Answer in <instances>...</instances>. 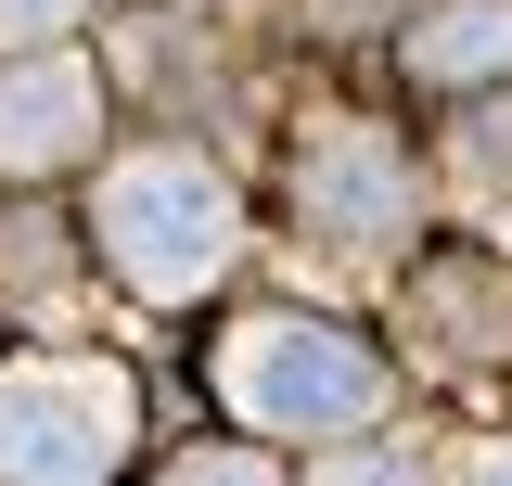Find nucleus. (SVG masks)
Segmentation results:
<instances>
[{"instance_id": "nucleus-9", "label": "nucleus", "mask_w": 512, "mask_h": 486, "mask_svg": "<svg viewBox=\"0 0 512 486\" xmlns=\"http://www.w3.org/2000/svg\"><path fill=\"white\" fill-rule=\"evenodd\" d=\"M77 0H0V39H39V26H64Z\"/></svg>"}, {"instance_id": "nucleus-5", "label": "nucleus", "mask_w": 512, "mask_h": 486, "mask_svg": "<svg viewBox=\"0 0 512 486\" xmlns=\"http://www.w3.org/2000/svg\"><path fill=\"white\" fill-rule=\"evenodd\" d=\"M90 77L77 64H13L0 77V167H64V154H90Z\"/></svg>"}, {"instance_id": "nucleus-4", "label": "nucleus", "mask_w": 512, "mask_h": 486, "mask_svg": "<svg viewBox=\"0 0 512 486\" xmlns=\"http://www.w3.org/2000/svg\"><path fill=\"white\" fill-rule=\"evenodd\" d=\"M410 205H423V180H410V154H397L384 128H333V141H308V231H333V243H397Z\"/></svg>"}, {"instance_id": "nucleus-8", "label": "nucleus", "mask_w": 512, "mask_h": 486, "mask_svg": "<svg viewBox=\"0 0 512 486\" xmlns=\"http://www.w3.org/2000/svg\"><path fill=\"white\" fill-rule=\"evenodd\" d=\"M167 486H269V461H244V448H205V461H180Z\"/></svg>"}, {"instance_id": "nucleus-10", "label": "nucleus", "mask_w": 512, "mask_h": 486, "mask_svg": "<svg viewBox=\"0 0 512 486\" xmlns=\"http://www.w3.org/2000/svg\"><path fill=\"white\" fill-rule=\"evenodd\" d=\"M474 167H512V116H474Z\"/></svg>"}, {"instance_id": "nucleus-6", "label": "nucleus", "mask_w": 512, "mask_h": 486, "mask_svg": "<svg viewBox=\"0 0 512 486\" xmlns=\"http://www.w3.org/2000/svg\"><path fill=\"white\" fill-rule=\"evenodd\" d=\"M410 64L436 90H474V77H512V0H448L410 26Z\"/></svg>"}, {"instance_id": "nucleus-2", "label": "nucleus", "mask_w": 512, "mask_h": 486, "mask_svg": "<svg viewBox=\"0 0 512 486\" xmlns=\"http://www.w3.org/2000/svg\"><path fill=\"white\" fill-rule=\"evenodd\" d=\"M231 397H244L256 423H282V435H333V423H359L384 397V371L359 333H320V320H256L244 346H231Z\"/></svg>"}, {"instance_id": "nucleus-1", "label": "nucleus", "mask_w": 512, "mask_h": 486, "mask_svg": "<svg viewBox=\"0 0 512 486\" xmlns=\"http://www.w3.org/2000/svg\"><path fill=\"white\" fill-rule=\"evenodd\" d=\"M103 256H116L128 295H154V307L205 295V282L231 269V180L192 167V154L116 167V192H103Z\"/></svg>"}, {"instance_id": "nucleus-3", "label": "nucleus", "mask_w": 512, "mask_h": 486, "mask_svg": "<svg viewBox=\"0 0 512 486\" xmlns=\"http://www.w3.org/2000/svg\"><path fill=\"white\" fill-rule=\"evenodd\" d=\"M103 461H116V410L90 384H52V371L0 384V486H103Z\"/></svg>"}, {"instance_id": "nucleus-7", "label": "nucleus", "mask_w": 512, "mask_h": 486, "mask_svg": "<svg viewBox=\"0 0 512 486\" xmlns=\"http://www.w3.org/2000/svg\"><path fill=\"white\" fill-rule=\"evenodd\" d=\"M320 486H423V461L410 448H359V461H333Z\"/></svg>"}, {"instance_id": "nucleus-11", "label": "nucleus", "mask_w": 512, "mask_h": 486, "mask_svg": "<svg viewBox=\"0 0 512 486\" xmlns=\"http://www.w3.org/2000/svg\"><path fill=\"white\" fill-rule=\"evenodd\" d=\"M474 486H512V448H500V461H487V474H474Z\"/></svg>"}]
</instances>
